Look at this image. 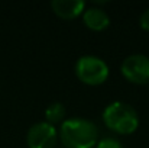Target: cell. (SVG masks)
<instances>
[{"mask_svg": "<svg viewBox=\"0 0 149 148\" xmlns=\"http://www.w3.org/2000/svg\"><path fill=\"white\" fill-rule=\"evenodd\" d=\"M103 123L117 135H130L139 128V115L126 102H111L103 110Z\"/></svg>", "mask_w": 149, "mask_h": 148, "instance_id": "2", "label": "cell"}, {"mask_svg": "<svg viewBox=\"0 0 149 148\" xmlns=\"http://www.w3.org/2000/svg\"><path fill=\"white\" fill-rule=\"evenodd\" d=\"M75 76L77 79L87 86L96 87L106 83L109 79L110 70L104 60L96 55H83L75 62Z\"/></svg>", "mask_w": 149, "mask_h": 148, "instance_id": "3", "label": "cell"}, {"mask_svg": "<svg viewBox=\"0 0 149 148\" xmlns=\"http://www.w3.org/2000/svg\"><path fill=\"white\" fill-rule=\"evenodd\" d=\"M86 7H87L86 1L83 0H54L51 1L52 12L64 20H74L78 16H83Z\"/></svg>", "mask_w": 149, "mask_h": 148, "instance_id": "6", "label": "cell"}, {"mask_svg": "<svg viewBox=\"0 0 149 148\" xmlns=\"http://www.w3.org/2000/svg\"><path fill=\"white\" fill-rule=\"evenodd\" d=\"M139 25H141V28H142L143 31L149 32V7L142 12V15H141V18H139Z\"/></svg>", "mask_w": 149, "mask_h": 148, "instance_id": "10", "label": "cell"}, {"mask_svg": "<svg viewBox=\"0 0 149 148\" xmlns=\"http://www.w3.org/2000/svg\"><path fill=\"white\" fill-rule=\"evenodd\" d=\"M58 142V131L48 122L33 123L26 134L28 148H55Z\"/></svg>", "mask_w": 149, "mask_h": 148, "instance_id": "5", "label": "cell"}, {"mask_svg": "<svg viewBox=\"0 0 149 148\" xmlns=\"http://www.w3.org/2000/svg\"><path fill=\"white\" fill-rule=\"evenodd\" d=\"M65 118H67V109L61 102H52L45 109V122L54 126L56 123H62Z\"/></svg>", "mask_w": 149, "mask_h": 148, "instance_id": "8", "label": "cell"}, {"mask_svg": "<svg viewBox=\"0 0 149 148\" xmlns=\"http://www.w3.org/2000/svg\"><path fill=\"white\" fill-rule=\"evenodd\" d=\"M96 148H125V145H123L119 140L111 138V137H107V138L99 140Z\"/></svg>", "mask_w": 149, "mask_h": 148, "instance_id": "9", "label": "cell"}, {"mask_svg": "<svg viewBox=\"0 0 149 148\" xmlns=\"http://www.w3.org/2000/svg\"><path fill=\"white\" fill-rule=\"evenodd\" d=\"M122 76L132 84H148L149 83V57L143 54L127 55L120 65Z\"/></svg>", "mask_w": 149, "mask_h": 148, "instance_id": "4", "label": "cell"}, {"mask_svg": "<svg viewBox=\"0 0 149 148\" xmlns=\"http://www.w3.org/2000/svg\"><path fill=\"white\" fill-rule=\"evenodd\" d=\"M58 138L65 148H96L100 132L93 121L74 116L61 123Z\"/></svg>", "mask_w": 149, "mask_h": 148, "instance_id": "1", "label": "cell"}, {"mask_svg": "<svg viewBox=\"0 0 149 148\" xmlns=\"http://www.w3.org/2000/svg\"><path fill=\"white\" fill-rule=\"evenodd\" d=\"M83 22H84V25L90 31L101 32V31H104V29L109 28V25H110V16L101 7L91 6V7H86V10L83 13Z\"/></svg>", "mask_w": 149, "mask_h": 148, "instance_id": "7", "label": "cell"}]
</instances>
